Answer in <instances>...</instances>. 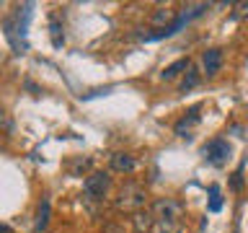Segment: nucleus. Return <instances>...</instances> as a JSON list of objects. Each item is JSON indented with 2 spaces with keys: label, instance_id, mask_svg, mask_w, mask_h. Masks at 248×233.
I'll use <instances>...</instances> for the list:
<instances>
[{
  "label": "nucleus",
  "instance_id": "1",
  "mask_svg": "<svg viewBox=\"0 0 248 233\" xmlns=\"http://www.w3.org/2000/svg\"><path fill=\"white\" fill-rule=\"evenodd\" d=\"M145 200H147L145 186H140V184H124L122 192H119V197H116V210L135 215L137 210H142Z\"/></svg>",
  "mask_w": 248,
  "mask_h": 233
},
{
  "label": "nucleus",
  "instance_id": "2",
  "mask_svg": "<svg viewBox=\"0 0 248 233\" xmlns=\"http://www.w3.org/2000/svg\"><path fill=\"white\" fill-rule=\"evenodd\" d=\"M153 215L158 225H170V223H184V205L173 197H160L158 202L153 205Z\"/></svg>",
  "mask_w": 248,
  "mask_h": 233
},
{
  "label": "nucleus",
  "instance_id": "3",
  "mask_svg": "<svg viewBox=\"0 0 248 233\" xmlns=\"http://www.w3.org/2000/svg\"><path fill=\"white\" fill-rule=\"evenodd\" d=\"M230 153H232V148H230V143L225 137H215V140H209V143L202 148L204 161L212 163V166H222V163H228Z\"/></svg>",
  "mask_w": 248,
  "mask_h": 233
},
{
  "label": "nucleus",
  "instance_id": "4",
  "mask_svg": "<svg viewBox=\"0 0 248 233\" xmlns=\"http://www.w3.org/2000/svg\"><path fill=\"white\" fill-rule=\"evenodd\" d=\"M108 186H111V176L106 174V171H93V174L85 176L83 182V192L88 194L91 200H104Z\"/></svg>",
  "mask_w": 248,
  "mask_h": 233
},
{
  "label": "nucleus",
  "instance_id": "5",
  "mask_svg": "<svg viewBox=\"0 0 248 233\" xmlns=\"http://www.w3.org/2000/svg\"><path fill=\"white\" fill-rule=\"evenodd\" d=\"M202 65H204L207 78H215L217 73H220V67H222V50H217V47L207 50L204 54H202Z\"/></svg>",
  "mask_w": 248,
  "mask_h": 233
},
{
  "label": "nucleus",
  "instance_id": "6",
  "mask_svg": "<svg viewBox=\"0 0 248 233\" xmlns=\"http://www.w3.org/2000/svg\"><path fill=\"white\" fill-rule=\"evenodd\" d=\"M155 225H158V220H155L153 210H137V213L132 215V228L137 233H150Z\"/></svg>",
  "mask_w": 248,
  "mask_h": 233
},
{
  "label": "nucleus",
  "instance_id": "7",
  "mask_svg": "<svg viewBox=\"0 0 248 233\" xmlns=\"http://www.w3.org/2000/svg\"><path fill=\"white\" fill-rule=\"evenodd\" d=\"M108 163H111V171H119V174H132L137 168L135 155H129V153H114Z\"/></svg>",
  "mask_w": 248,
  "mask_h": 233
},
{
  "label": "nucleus",
  "instance_id": "8",
  "mask_svg": "<svg viewBox=\"0 0 248 233\" xmlns=\"http://www.w3.org/2000/svg\"><path fill=\"white\" fill-rule=\"evenodd\" d=\"M197 122H199V106H191L189 112H186V116H181V119L176 122V135L178 137H189V130Z\"/></svg>",
  "mask_w": 248,
  "mask_h": 233
},
{
  "label": "nucleus",
  "instance_id": "9",
  "mask_svg": "<svg viewBox=\"0 0 248 233\" xmlns=\"http://www.w3.org/2000/svg\"><path fill=\"white\" fill-rule=\"evenodd\" d=\"M191 67V62H189V57H181V60H176V62H170V65L160 73V78L163 81H173V78H178L181 73H186V70Z\"/></svg>",
  "mask_w": 248,
  "mask_h": 233
},
{
  "label": "nucleus",
  "instance_id": "10",
  "mask_svg": "<svg viewBox=\"0 0 248 233\" xmlns=\"http://www.w3.org/2000/svg\"><path fill=\"white\" fill-rule=\"evenodd\" d=\"M150 23H153V26H158V29L163 31V29H166V23H170V26L176 23V13L170 11V8H158V11L150 16Z\"/></svg>",
  "mask_w": 248,
  "mask_h": 233
},
{
  "label": "nucleus",
  "instance_id": "11",
  "mask_svg": "<svg viewBox=\"0 0 248 233\" xmlns=\"http://www.w3.org/2000/svg\"><path fill=\"white\" fill-rule=\"evenodd\" d=\"M49 215H52V202L49 200H42L39 202V213H36V231H44L49 225Z\"/></svg>",
  "mask_w": 248,
  "mask_h": 233
},
{
  "label": "nucleus",
  "instance_id": "12",
  "mask_svg": "<svg viewBox=\"0 0 248 233\" xmlns=\"http://www.w3.org/2000/svg\"><path fill=\"white\" fill-rule=\"evenodd\" d=\"M49 36H52V47L54 50H60L62 44H65V34H62V23L57 16H52L49 18Z\"/></svg>",
  "mask_w": 248,
  "mask_h": 233
},
{
  "label": "nucleus",
  "instance_id": "13",
  "mask_svg": "<svg viewBox=\"0 0 248 233\" xmlns=\"http://www.w3.org/2000/svg\"><path fill=\"white\" fill-rule=\"evenodd\" d=\"M197 83H199V73H197V70H194V67H189V70H186V78L181 81V93L191 91V88H194V85H197Z\"/></svg>",
  "mask_w": 248,
  "mask_h": 233
},
{
  "label": "nucleus",
  "instance_id": "14",
  "mask_svg": "<svg viewBox=\"0 0 248 233\" xmlns=\"http://www.w3.org/2000/svg\"><path fill=\"white\" fill-rule=\"evenodd\" d=\"M209 194H212V200H209V210H212V213H220V210H222L220 186H217V184H212V186H209Z\"/></svg>",
  "mask_w": 248,
  "mask_h": 233
},
{
  "label": "nucleus",
  "instance_id": "15",
  "mask_svg": "<svg viewBox=\"0 0 248 233\" xmlns=\"http://www.w3.org/2000/svg\"><path fill=\"white\" fill-rule=\"evenodd\" d=\"M240 186H243V168H238L235 174H232V179H230V189H240Z\"/></svg>",
  "mask_w": 248,
  "mask_h": 233
},
{
  "label": "nucleus",
  "instance_id": "16",
  "mask_svg": "<svg viewBox=\"0 0 248 233\" xmlns=\"http://www.w3.org/2000/svg\"><path fill=\"white\" fill-rule=\"evenodd\" d=\"M0 127H3V130H8V132H11V130H13V122H11V119H8V114L3 112V109H0Z\"/></svg>",
  "mask_w": 248,
  "mask_h": 233
},
{
  "label": "nucleus",
  "instance_id": "17",
  "mask_svg": "<svg viewBox=\"0 0 248 233\" xmlns=\"http://www.w3.org/2000/svg\"><path fill=\"white\" fill-rule=\"evenodd\" d=\"M104 233H127L124 231V225H116V223H108L106 228H104Z\"/></svg>",
  "mask_w": 248,
  "mask_h": 233
},
{
  "label": "nucleus",
  "instance_id": "18",
  "mask_svg": "<svg viewBox=\"0 0 248 233\" xmlns=\"http://www.w3.org/2000/svg\"><path fill=\"white\" fill-rule=\"evenodd\" d=\"M232 8H235V13H238V16L248 13V3H232Z\"/></svg>",
  "mask_w": 248,
  "mask_h": 233
},
{
  "label": "nucleus",
  "instance_id": "19",
  "mask_svg": "<svg viewBox=\"0 0 248 233\" xmlns=\"http://www.w3.org/2000/svg\"><path fill=\"white\" fill-rule=\"evenodd\" d=\"M23 85H26V88H29L31 93H42V88H39L36 83H31V81H26V83H23Z\"/></svg>",
  "mask_w": 248,
  "mask_h": 233
},
{
  "label": "nucleus",
  "instance_id": "20",
  "mask_svg": "<svg viewBox=\"0 0 248 233\" xmlns=\"http://www.w3.org/2000/svg\"><path fill=\"white\" fill-rule=\"evenodd\" d=\"M0 233H13V228H8V225L0 223Z\"/></svg>",
  "mask_w": 248,
  "mask_h": 233
},
{
  "label": "nucleus",
  "instance_id": "21",
  "mask_svg": "<svg viewBox=\"0 0 248 233\" xmlns=\"http://www.w3.org/2000/svg\"><path fill=\"white\" fill-rule=\"evenodd\" d=\"M235 233H238V231H235Z\"/></svg>",
  "mask_w": 248,
  "mask_h": 233
}]
</instances>
